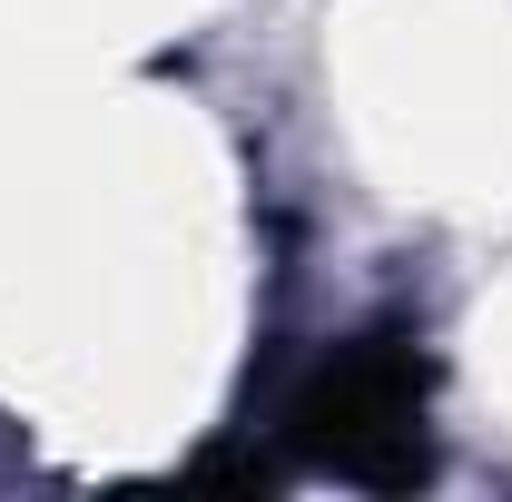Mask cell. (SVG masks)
Listing matches in <instances>:
<instances>
[{
    "instance_id": "obj_1",
    "label": "cell",
    "mask_w": 512,
    "mask_h": 502,
    "mask_svg": "<svg viewBox=\"0 0 512 502\" xmlns=\"http://www.w3.org/2000/svg\"><path fill=\"white\" fill-rule=\"evenodd\" d=\"M424 394H434V365H424L414 335H355V345H335V365H316L286 434H296L306 463L365 483V493H414L434 473Z\"/></svg>"
},
{
    "instance_id": "obj_2",
    "label": "cell",
    "mask_w": 512,
    "mask_h": 502,
    "mask_svg": "<svg viewBox=\"0 0 512 502\" xmlns=\"http://www.w3.org/2000/svg\"><path fill=\"white\" fill-rule=\"evenodd\" d=\"M188 483H237V493H266V483H276V463H256V453H207V463H188Z\"/></svg>"
}]
</instances>
